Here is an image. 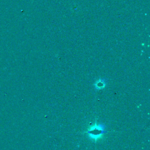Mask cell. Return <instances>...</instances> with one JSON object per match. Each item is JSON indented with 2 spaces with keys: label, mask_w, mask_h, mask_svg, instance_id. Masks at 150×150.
Segmentation results:
<instances>
[{
  "label": "cell",
  "mask_w": 150,
  "mask_h": 150,
  "mask_svg": "<svg viewBox=\"0 0 150 150\" xmlns=\"http://www.w3.org/2000/svg\"><path fill=\"white\" fill-rule=\"evenodd\" d=\"M86 132L88 134V137L91 139L96 142L104 134L107 132L105 130V125L104 124H97L96 123L94 125L88 128Z\"/></svg>",
  "instance_id": "1"
}]
</instances>
